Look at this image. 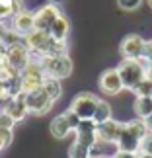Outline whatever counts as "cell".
I'll return each instance as SVG.
<instances>
[{"label":"cell","mask_w":152,"mask_h":158,"mask_svg":"<svg viewBox=\"0 0 152 158\" xmlns=\"http://www.w3.org/2000/svg\"><path fill=\"white\" fill-rule=\"evenodd\" d=\"M148 133V127L144 123V119H137V121H131V123H123L121 127V135H119V141H117V147L119 150H127V152H137L138 144H141L142 137Z\"/></svg>","instance_id":"6da1fadb"},{"label":"cell","mask_w":152,"mask_h":158,"mask_svg":"<svg viewBox=\"0 0 152 158\" xmlns=\"http://www.w3.org/2000/svg\"><path fill=\"white\" fill-rule=\"evenodd\" d=\"M121 80H123L125 88H135L142 78H146V66H144L138 59H123L121 64L117 66Z\"/></svg>","instance_id":"7a4b0ae2"},{"label":"cell","mask_w":152,"mask_h":158,"mask_svg":"<svg viewBox=\"0 0 152 158\" xmlns=\"http://www.w3.org/2000/svg\"><path fill=\"white\" fill-rule=\"evenodd\" d=\"M41 66H43L45 74L47 76H53V78H66L70 76L72 72V60L66 53H60V55H53V57H45L41 60Z\"/></svg>","instance_id":"3957f363"},{"label":"cell","mask_w":152,"mask_h":158,"mask_svg":"<svg viewBox=\"0 0 152 158\" xmlns=\"http://www.w3.org/2000/svg\"><path fill=\"white\" fill-rule=\"evenodd\" d=\"M26 104L29 113H35V115H43L51 109L53 106V100L49 98V94L43 90V86H37L33 90L26 92Z\"/></svg>","instance_id":"277c9868"},{"label":"cell","mask_w":152,"mask_h":158,"mask_svg":"<svg viewBox=\"0 0 152 158\" xmlns=\"http://www.w3.org/2000/svg\"><path fill=\"white\" fill-rule=\"evenodd\" d=\"M98 104H100V98H96V96L90 94V92H82L72 100L70 109L80 119H94V113H96Z\"/></svg>","instance_id":"5b68a950"},{"label":"cell","mask_w":152,"mask_h":158,"mask_svg":"<svg viewBox=\"0 0 152 158\" xmlns=\"http://www.w3.org/2000/svg\"><path fill=\"white\" fill-rule=\"evenodd\" d=\"M45 80V70L41 64H31L29 63L20 74V82H22V92H29V90L41 86Z\"/></svg>","instance_id":"8992f818"},{"label":"cell","mask_w":152,"mask_h":158,"mask_svg":"<svg viewBox=\"0 0 152 158\" xmlns=\"http://www.w3.org/2000/svg\"><path fill=\"white\" fill-rule=\"evenodd\" d=\"M144 45H146V41H144L141 35L129 33V35L123 37V41H121L119 51L123 55V59H142Z\"/></svg>","instance_id":"52a82bcc"},{"label":"cell","mask_w":152,"mask_h":158,"mask_svg":"<svg viewBox=\"0 0 152 158\" xmlns=\"http://www.w3.org/2000/svg\"><path fill=\"white\" fill-rule=\"evenodd\" d=\"M123 88H125V84H123V80H121V74H119L117 69H107V70L101 72V76H100V90L103 94L117 96Z\"/></svg>","instance_id":"ba28073f"},{"label":"cell","mask_w":152,"mask_h":158,"mask_svg":"<svg viewBox=\"0 0 152 158\" xmlns=\"http://www.w3.org/2000/svg\"><path fill=\"white\" fill-rule=\"evenodd\" d=\"M96 125H98V127H96L98 143H107V144L115 143V144H117L123 123H117V121H113V119H107V121H103V123H96Z\"/></svg>","instance_id":"9c48e42d"},{"label":"cell","mask_w":152,"mask_h":158,"mask_svg":"<svg viewBox=\"0 0 152 158\" xmlns=\"http://www.w3.org/2000/svg\"><path fill=\"white\" fill-rule=\"evenodd\" d=\"M6 63H8L12 69H16L18 72L23 70L29 64V53L27 47H23L22 43L8 47V53H6Z\"/></svg>","instance_id":"30bf717a"},{"label":"cell","mask_w":152,"mask_h":158,"mask_svg":"<svg viewBox=\"0 0 152 158\" xmlns=\"http://www.w3.org/2000/svg\"><path fill=\"white\" fill-rule=\"evenodd\" d=\"M4 111H8L16 121H22V119L29 113L27 104H26V92H18L16 96H12V98L6 102Z\"/></svg>","instance_id":"8fae6325"},{"label":"cell","mask_w":152,"mask_h":158,"mask_svg":"<svg viewBox=\"0 0 152 158\" xmlns=\"http://www.w3.org/2000/svg\"><path fill=\"white\" fill-rule=\"evenodd\" d=\"M51 41H53V37H51V33L47 31V29H37V27H35L33 31H29V33L26 35L27 47H29L31 51H35V53H41L47 45L51 43Z\"/></svg>","instance_id":"7c38bea8"},{"label":"cell","mask_w":152,"mask_h":158,"mask_svg":"<svg viewBox=\"0 0 152 158\" xmlns=\"http://www.w3.org/2000/svg\"><path fill=\"white\" fill-rule=\"evenodd\" d=\"M70 131H74V127H72L68 113H63V115H59V117H55L51 121V135L55 139H64Z\"/></svg>","instance_id":"4fadbf2b"},{"label":"cell","mask_w":152,"mask_h":158,"mask_svg":"<svg viewBox=\"0 0 152 158\" xmlns=\"http://www.w3.org/2000/svg\"><path fill=\"white\" fill-rule=\"evenodd\" d=\"M14 29L20 35H27L29 31H33L35 29V16L33 14H29V12H16V16H14Z\"/></svg>","instance_id":"5bb4252c"},{"label":"cell","mask_w":152,"mask_h":158,"mask_svg":"<svg viewBox=\"0 0 152 158\" xmlns=\"http://www.w3.org/2000/svg\"><path fill=\"white\" fill-rule=\"evenodd\" d=\"M59 16L60 14H59V10L55 8V6H45V8H41L39 14L35 16V27L37 29H47V31H49Z\"/></svg>","instance_id":"9a60e30c"},{"label":"cell","mask_w":152,"mask_h":158,"mask_svg":"<svg viewBox=\"0 0 152 158\" xmlns=\"http://www.w3.org/2000/svg\"><path fill=\"white\" fill-rule=\"evenodd\" d=\"M49 33H51V37L59 39V41H64L66 35H68V20H66L64 16H59L57 20H55V23L51 26Z\"/></svg>","instance_id":"2e32d148"},{"label":"cell","mask_w":152,"mask_h":158,"mask_svg":"<svg viewBox=\"0 0 152 158\" xmlns=\"http://www.w3.org/2000/svg\"><path fill=\"white\" fill-rule=\"evenodd\" d=\"M135 113L138 117H148L152 113V96H137L135 100Z\"/></svg>","instance_id":"e0dca14e"},{"label":"cell","mask_w":152,"mask_h":158,"mask_svg":"<svg viewBox=\"0 0 152 158\" xmlns=\"http://www.w3.org/2000/svg\"><path fill=\"white\" fill-rule=\"evenodd\" d=\"M43 90L47 94H49V98L53 102H57L60 98V94H63V88H60V84H59V78H53V76H45V80H43Z\"/></svg>","instance_id":"ac0fdd59"},{"label":"cell","mask_w":152,"mask_h":158,"mask_svg":"<svg viewBox=\"0 0 152 158\" xmlns=\"http://www.w3.org/2000/svg\"><path fill=\"white\" fill-rule=\"evenodd\" d=\"M107 119H111V107H109L107 102L100 100L98 107H96V113H94V121L96 123H103V121H107Z\"/></svg>","instance_id":"d6986e66"},{"label":"cell","mask_w":152,"mask_h":158,"mask_svg":"<svg viewBox=\"0 0 152 158\" xmlns=\"http://www.w3.org/2000/svg\"><path fill=\"white\" fill-rule=\"evenodd\" d=\"M135 156H152V131H148L146 135L142 137V141L138 144Z\"/></svg>","instance_id":"ffe728a7"},{"label":"cell","mask_w":152,"mask_h":158,"mask_svg":"<svg viewBox=\"0 0 152 158\" xmlns=\"http://www.w3.org/2000/svg\"><path fill=\"white\" fill-rule=\"evenodd\" d=\"M133 90H135L137 96H152V78H148V76L142 78Z\"/></svg>","instance_id":"44dd1931"},{"label":"cell","mask_w":152,"mask_h":158,"mask_svg":"<svg viewBox=\"0 0 152 158\" xmlns=\"http://www.w3.org/2000/svg\"><path fill=\"white\" fill-rule=\"evenodd\" d=\"M12 143V129H6V127H0V150L8 148Z\"/></svg>","instance_id":"7402d4cb"},{"label":"cell","mask_w":152,"mask_h":158,"mask_svg":"<svg viewBox=\"0 0 152 158\" xmlns=\"http://www.w3.org/2000/svg\"><path fill=\"white\" fill-rule=\"evenodd\" d=\"M142 4V0H117V6L125 12H133Z\"/></svg>","instance_id":"603a6c76"},{"label":"cell","mask_w":152,"mask_h":158,"mask_svg":"<svg viewBox=\"0 0 152 158\" xmlns=\"http://www.w3.org/2000/svg\"><path fill=\"white\" fill-rule=\"evenodd\" d=\"M2 41H4V45H6V47L18 45V43H20V33H18L16 29H14V31H8V29H6V33H4Z\"/></svg>","instance_id":"cb8c5ba5"},{"label":"cell","mask_w":152,"mask_h":158,"mask_svg":"<svg viewBox=\"0 0 152 158\" xmlns=\"http://www.w3.org/2000/svg\"><path fill=\"white\" fill-rule=\"evenodd\" d=\"M16 123V119L12 117L8 111H0V127H6V129H12Z\"/></svg>","instance_id":"d4e9b609"},{"label":"cell","mask_w":152,"mask_h":158,"mask_svg":"<svg viewBox=\"0 0 152 158\" xmlns=\"http://www.w3.org/2000/svg\"><path fill=\"white\" fill-rule=\"evenodd\" d=\"M142 59L152 60V41H146V45H144V53H142Z\"/></svg>","instance_id":"484cf974"},{"label":"cell","mask_w":152,"mask_h":158,"mask_svg":"<svg viewBox=\"0 0 152 158\" xmlns=\"http://www.w3.org/2000/svg\"><path fill=\"white\" fill-rule=\"evenodd\" d=\"M10 14H14V10H12V6H2L0 4V20L6 16H10Z\"/></svg>","instance_id":"4316f807"},{"label":"cell","mask_w":152,"mask_h":158,"mask_svg":"<svg viewBox=\"0 0 152 158\" xmlns=\"http://www.w3.org/2000/svg\"><path fill=\"white\" fill-rule=\"evenodd\" d=\"M6 53H8V47L4 45V41H0V64L6 63Z\"/></svg>","instance_id":"83f0119b"},{"label":"cell","mask_w":152,"mask_h":158,"mask_svg":"<svg viewBox=\"0 0 152 158\" xmlns=\"http://www.w3.org/2000/svg\"><path fill=\"white\" fill-rule=\"evenodd\" d=\"M144 123H146V127H148V131H152V113L148 115V117H144Z\"/></svg>","instance_id":"f1b7e54d"},{"label":"cell","mask_w":152,"mask_h":158,"mask_svg":"<svg viewBox=\"0 0 152 158\" xmlns=\"http://www.w3.org/2000/svg\"><path fill=\"white\" fill-rule=\"evenodd\" d=\"M146 2H148V6H150V8H152V0H146Z\"/></svg>","instance_id":"f546056e"},{"label":"cell","mask_w":152,"mask_h":158,"mask_svg":"<svg viewBox=\"0 0 152 158\" xmlns=\"http://www.w3.org/2000/svg\"><path fill=\"white\" fill-rule=\"evenodd\" d=\"M53 2H64V0H53Z\"/></svg>","instance_id":"4dcf8cb0"},{"label":"cell","mask_w":152,"mask_h":158,"mask_svg":"<svg viewBox=\"0 0 152 158\" xmlns=\"http://www.w3.org/2000/svg\"><path fill=\"white\" fill-rule=\"evenodd\" d=\"M0 106H2V104H0Z\"/></svg>","instance_id":"1f68e13d"}]
</instances>
